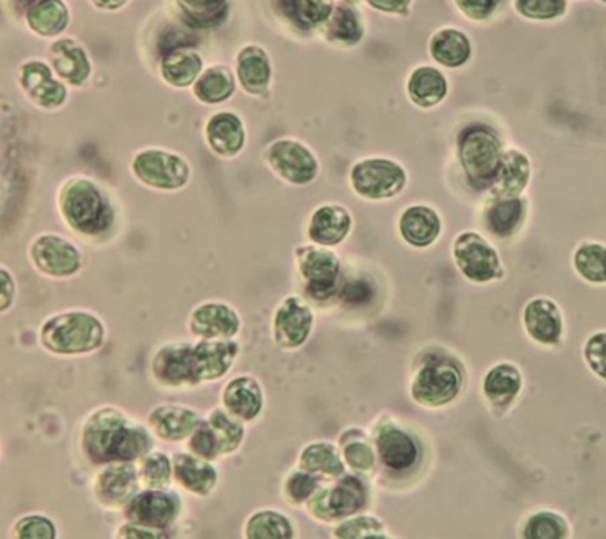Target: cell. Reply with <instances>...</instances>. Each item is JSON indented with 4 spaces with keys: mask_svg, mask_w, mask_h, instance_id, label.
<instances>
[{
    "mask_svg": "<svg viewBox=\"0 0 606 539\" xmlns=\"http://www.w3.org/2000/svg\"><path fill=\"white\" fill-rule=\"evenodd\" d=\"M221 408L245 424L254 423L264 415L267 405V391L264 383L254 374L234 375L222 385L219 393Z\"/></svg>",
    "mask_w": 606,
    "mask_h": 539,
    "instance_id": "e0dca14e",
    "label": "cell"
},
{
    "mask_svg": "<svg viewBox=\"0 0 606 539\" xmlns=\"http://www.w3.org/2000/svg\"><path fill=\"white\" fill-rule=\"evenodd\" d=\"M127 0H93L95 6L105 10L119 9Z\"/></svg>",
    "mask_w": 606,
    "mask_h": 539,
    "instance_id": "91938a15",
    "label": "cell"
},
{
    "mask_svg": "<svg viewBox=\"0 0 606 539\" xmlns=\"http://www.w3.org/2000/svg\"><path fill=\"white\" fill-rule=\"evenodd\" d=\"M79 440L82 453L98 465L140 461L155 447L149 424H140L116 405L93 409L82 421Z\"/></svg>",
    "mask_w": 606,
    "mask_h": 539,
    "instance_id": "7a4b0ae2",
    "label": "cell"
},
{
    "mask_svg": "<svg viewBox=\"0 0 606 539\" xmlns=\"http://www.w3.org/2000/svg\"><path fill=\"white\" fill-rule=\"evenodd\" d=\"M583 360L597 379L606 382V330L588 336L583 344Z\"/></svg>",
    "mask_w": 606,
    "mask_h": 539,
    "instance_id": "db71d44e",
    "label": "cell"
},
{
    "mask_svg": "<svg viewBox=\"0 0 606 539\" xmlns=\"http://www.w3.org/2000/svg\"><path fill=\"white\" fill-rule=\"evenodd\" d=\"M13 539H57V527L47 516H24L14 523Z\"/></svg>",
    "mask_w": 606,
    "mask_h": 539,
    "instance_id": "f5cc1de1",
    "label": "cell"
},
{
    "mask_svg": "<svg viewBox=\"0 0 606 539\" xmlns=\"http://www.w3.org/2000/svg\"><path fill=\"white\" fill-rule=\"evenodd\" d=\"M325 37L336 47L351 48L361 43L366 33V22L361 11L351 2L336 3L324 24Z\"/></svg>",
    "mask_w": 606,
    "mask_h": 539,
    "instance_id": "836d02e7",
    "label": "cell"
},
{
    "mask_svg": "<svg viewBox=\"0 0 606 539\" xmlns=\"http://www.w3.org/2000/svg\"><path fill=\"white\" fill-rule=\"evenodd\" d=\"M521 324L533 343L555 347L566 332L564 313L555 300L534 297L523 307Z\"/></svg>",
    "mask_w": 606,
    "mask_h": 539,
    "instance_id": "d6986e66",
    "label": "cell"
},
{
    "mask_svg": "<svg viewBox=\"0 0 606 539\" xmlns=\"http://www.w3.org/2000/svg\"><path fill=\"white\" fill-rule=\"evenodd\" d=\"M515 13L532 22H552L569 10V0H513Z\"/></svg>",
    "mask_w": 606,
    "mask_h": 539,
    "instance_id": "7dc6e473",
    "label": "cell"
},
{
    "mask_svg": "<svg viewBox=\"0 0 606 539\" xmlns=\"http://www.w3.org/2000/svg\"><path fill=\"white\" fill-rule=\"evenodd\" d=\"M294 523L284 512L260 510L249 516L246 521V539H294Z\"/></svg>",
    "mask_w": 606,
    "mask_h": 539,
    "instance_id": "ab89813d",
    "label": "cell"
},
{
    "mask_svg": "<svg viewBox=\"0 0 606 539\" xmlns=\"http://www.w3.org/2000/svg\"><path fill=\"white\" fill-rule=\"evenodd\" d=\"M449 79L445 71L430 63L413 68L405 82L408 100L419 109H434L449 95Z\"/></svg>",
    "mask_w": 606,
    "mask_h": 539,
    "instance_id": "4316f807",
    "label": "cell"
},
{
    "mask_svg": "<svg viewBox=\"0 0 606 539\" xmlns=\"http://www.w3.org/2000/svg\"><path fill=\"white\" fill-rule=\"evenodd\" d=\"M320 489L321 480L298 469L297 472L287 477L286 483H284V496L290 503L302 504L308 503Z\"/></svg>",
    "mask_w": 606,
    "mask_h": 539,
    "instance_id": "681fc988",
    "label": "cell"
},
{
    "mask_svg": "<svg viewBox=\"0 0 606 539\" xmlns=\"http://www.w3.org/2000/svg\"><path fill=\"white\" fill-rule=\"evenodd\" d=\"M339 448L344 462L355 472L367 473L377 464L374 440L361 428H348L340 434Z\"/></svg>",
    "mask_w": 606,
    "mask_h": 539,
    "instance_id": "8d00e7d4",
    "label": "cell"
},
{
    "mask_svg": "<svg viewBox=\"0 0 606 539\" xmlns=\"http://www.w3.org/2000/svg\"><path fill=\"white\" fill-rule=\"evenodd\" d=\"M28 259L38 275L52 281L73 280L85 268L78 243L59 233H41L30 241Z\"/></svg>",
    "mask_w": 606,
    "mask_h": 539,
    "instance_id": "30bf717a",
    "label": "cell"
},
{
    "mask_svg": "<svg viewBox=\"0 0 606 539\" xmlns=\"http://www.w3.org/2000/svg\"><path fill=\"white\" fill-rule=\"evenodd\" d=\"M385 531V523L375 516L358 514L348 518L336 527L332 535L335 539H362L369 535L381 533Z\"/></svg>",
    "mask_w": 606,
    "mask_h": 539,
    "instance_id": "816d5d0a",
    "label": "cell"
},
{
    "mask_svg": "<svg viewBox=\"0 0 606 539\" xmlns=\"http://www.w3.org/2000/svg\"><path fill=\"white\" fill-rule=\"evenodd\" d=\"M528 200L525 197H494L484 208L483 223L488 234L496 238H510L520 233L528 218Z\"/></svg>",
    "mask_w": 606,
    "mask_h": 539,
    "instance_id": "4dcf8cb0",
    "label": "cell"
},
{
    "mask_svg": "<svg viewBox=\"0 0 606 539\" xmlns=\"http://www.w3.org/2000/svg\"><path fill=\"white\" fill-rule=\"evenodd\" d=\"M570 523L556 511H537L523 526V539H570Z\"/></svg>",
    "mask_w": 606,
    "mask_h": 539,
    "instance_id": "f6af8a7d",
    "label": "cell"
},
{
    "mask_svg": "<svg viewBox=\"0 0 606 539\" xmlns=\"http://www.w3.org/2000/svg\"><path fill=\"white\" fill-rule=\"evenodd\" d=\"M600 2H604V3H606V0H600Z\"/></svg>",
    "mask_w": 606,
    "mask_h": 539,
    "instance_id": "6125c7cd",
    "label": "cell"
},
{
    "mask_svg": "<svg viewBox=\"0 0 606 539\" xmlns=\"http://www.w3.org/2000/svg\"><path fill=\"white\" fill-rule=\"evenodd\" d=\"M294 265L308 302L325 305L339 297L340 287L346 278L342 261L335 249L314 243H302L295 246Z\"/></svg>",
    "mask_w": 606,
    "mask_h": 539,
    "instance_id": "277c9868",
    "label": "cell"
},
{
    "mask_svg": "<svg viewBox=\"0 0 606 539\" xmlns=\"http://www.w3.org/2000/svg\"><path fill=\"white\" fill-rule=\"evenodd\" d=\"M316 329V313L301 295L290 294L280 300L272 311L271 340L284 352L305 347Z\"/></svg>",
    "mask_w": 606,
    "mask_h": 539,
    "instance_id": "5bb4252c",
    "label": "cell"
},
{
    "mask_svg": "<svg viewBox=\"0 0 606 539\" xmlns=\"http://www.w3.org/2000/svg\"><path fill=\"white\" fill-rule=\"evenodd\" d=\"M178 7L189 21L211 26L225 17L227 0H177Z\"/></svg>",
    "mask_w": 606,
    "mask_h": 539,
    "instance_id": "c3c4849f",
    "label": "cell"
},
{
    "mask_svg": "<svg viewBox=\"0 0 606 539\" xmlns=\"http://www.w3.org/2000/svg\"><path fill=\"white\" fill-rule=\"evenodd\" d=\"M503 139L495 128L471 124L457 138V158L465 177L476 188L490 189L501 165Z\"/></svg>",
    "mask_w": 606,
    "mask_h": 539,
    "instance_id": "8992f818",
    "label": "cell"
},
{
    "mask_svg": "<svg viewBox=\"0 0 606 539\" xmlns=\"http://www.w3.org/2000/svg\"><path fill=\"white\" fill-rule=\"evenodd\" d=\"M56 210L68 233L86 245H111L123 227L119 197L105 182L74 174L59 185Z\"/></svg>",
    "mask_w": 606,
    "mask_h": 539,
    "instance_id": "6da1fadb",
    "label": "cell"
},
{
    "mask_svg": "<svg viewBox=\"0 0 606 539\" xmlns=\"http://www.w3.org/2000/svg\"><path fill=\"white\" fill-rule=\"evenodd\" d=\"M464 389V371L456 360L431 355L420 364L410 382L411 400L424 409H443L453 404Z\"/></svg>",
    "mask_w": 606,
    "mask_h": 539,
    "instance_id": "52a82bcc",
    "label": "cell"
},
{
    "mask_svg": "<svg viewBox=\"0 0 606 539\" xmlns=\"http://www.w3.org/2000/svg\"><path fill=\"white\" fill-rule=\"evenodd\" d=\"M18 283L7 265L0 267V313L9 314L17 305Z\"/></svg>",
    "mask_w": 606,
    "mask_h": 539,
    "instance_id": "9f6ffc18",
    "label": "cell"
},
{
    "mask_svg": "<svg viewBox=\"0 0 606 539\" xmlns=\"http://www.w3.org/2000/svg\"><path fill=\"white\" fill-rule=\"evenodd\" d=\"M400 238L415 249H427L443 234L441 215L426 204H413L404 208L397 222Z\"/></svg>",
    "mask_w": 606,
    "mask_h": 539,
    "instance_id": "cb8c5ba5",
    "label": "cell"
},
{
    "mask_svg": "<svg viewBox=\"0 0 606 539\" xmlns=\"http://www.w3.org/2000/svg\"><path fill=\"white\" fill-rule=\"evenodd\" d=\"M415 0H366L367 6L386 17L404 18L411 13Z\"/></svg>",
    "mask_w": 606,
    "mask_h": 539,
    "instance_id": "680465c9",
    "label": "cell"
},
{
    "mask_svg": "<svg viewBox=\"0 0 606 539\" xmlns=\"http://www.w3.org/2000/svg\"><path fill=\"white\" fill-rule=\"evenodd\" d=\"M335 6L332 0H280L284 14L301 29L324 26Z\"/></svg>",
    "mask_w": 606,
    "mask_h": 539,
    "instance_id": "60d3db41",
    "label": "cell"
},
{
    "mask_svg": "<svg viewBox=\"0 0 606 539\" xmlns=\"http://www.w3.org/2000/svg\"><path fill=\"white\" fill-rule=\"evenodd\" d=\"M525 385L523 372L513 362L494 364L483 379L484 400L491 409H509L518 400Z\"/></svg>",
    "mask_w": 606,
    "mask_h": 539,
    "instance_id": "83f0119b",
    "label": "cell"
},
{
    "mask_svg": "<svg viewBox=\"0 0 606 539\" xmlns=\"http://www.w3.org/2000/svg\"><path fill=\"white\" fill-rule=\"evenodd\" d=\"M52 68L60 79L71 86L85 85L90 68L85 49L73 40H59L51 48Z\"/></svg>",
    "mask_w": 606,
    "mask_h": 539,
    "instance_id": "e575fe53",
    "label": "cell"
},
{
    "mask_svg": "<svg viewBox=\"0 0 606 539\" xmlns=\"http://www.w3.org/2000/svg\"><path fill=\"white\" fill-rule=\"evenodd\" d=\"M265 166L280 182L295 188L312 185L320 176L321 165L316 151L297 138H279L265 147Z\"/></svg>",
    "mask_w": 606,
    "mask_h": 539,
    "instance_id": "9c48e42d",
    "label": "cell"
},
{
    "mask_svg": "<svg viewBox=\"0 0 606 539\" xmlns=\"http://www.w3.org/2000/svg\"><path fill=\"white\" fill-rule=\"evenodd\" d=\"M369 503V486L361 477L344 474L331 488L320 489L308 502L310 514L318 521H346L358 516Z\"/></svg>",
    "mask_w": 606,
    "mask_h": 539,
    "instance_id": "4fadbf2b",
    "label": "cell"
},
{
    "mask_svg": "<svg viewBox=\"0 0 606 539\" xmlns=\"http://www.w3.org/2000/svg\"><path fill=\"white\" fill-rule=\"evenodd\" d=\"M128 169L140 186L165 195L187 189L195 174L185 155L165 147H143L135 151Z\"/></svg>",
    "mask_w": 606,
    "mask_h": 539,
    "instance_id": "5b68a950",
    "label": "cell"
},
{
    "mask_svg": "<svg viewBox=\"0 0 606 539\" xmlns=\"http://www.w3.org/2000/svg\"><path fill=\"white\" fill-rule=\"evenodd\" d=\"M162 78L173 87H188L202 71V60L195 51L177 48L166 56L161 67Z\"/></svg>",
    "mask_w": 606,
    "mask_h": 539,
    "instance_id": "f35d334b",
    "label": "cell"
},
{
    "mask_svg": "<svg viewBox=\"0 0 606 539\" xmlns=\"http://www.w3.org/2000/svg\"><path fill=\"white\" fill-rule=\"evenodd\" d=\"M241 355L238 340H196L195 359L197 375L202 385L225 381Z\"/></svg>",
    "mask_w": 606,
    "mask_h": 539,
    "instance_id": "603a6c76",
    "label": "cell"
},
{
    "mask_svg": "<svg viewBox=\"0 0 606 539\" xmlns=\"http://www.w3.org/2000/svg\"><path fill=\"white\" fill-rule=\"evenodd\" d=\"M138 469L140 484L146 486L147 489L165 491L169 488L173 477V462L168 454L162 451H151L140 459Z\"/></svg>",
    "mask_w": 606,
    "mask_h": 539,
    "instance_id": "bcb514c9",
    "label": "cell"
},
{
    "mask_svg": "<svg viewBox=\"0 0 606 539\" xmlns=\"http://www.w3.org/2000/svg\"><path fill=\"white\" fill-rule=\"evenodd\" d=\"M461 17L471 22H487L501 9L504 0H453Z\"/></svg>",
    "mask_w": 606,
    "mask_h": 539,
    "instance_id": "11a10c76",
    "label": "cell"
},
{
    "mask_svg": "<svg viewBox=\"0 0 606 539\" xmlns=\"http://www.w3.org/2000/svg\"><path fill=\"white\" fill-rule=\"evenodd\" d=\"M299 470H305L318 480L336 481L346 473L342 451L331 442L318 440L302 448L298 458Z\"/></svg>",
    "mask_w": 606,
    "mask_h": 539,
    "instance_id": "1f68e13d",
    "label": "cell"
},
{
    "mask_svg": "<svg viewBox=\"0 0 606 539\" xmlns=\"http://www.w3.org/2000/svg\"><path fill=\"white\" fill-rule=\"evenodd\" d=\"M22 90L37 108L56 111L66 105L67 87L52 78L51 70L44 63L29 62L19 71Z\"/></svg>",
    "mask_w": 606,
    "mask_h": 539,
    "instance_id": "484cf974",
    "label": "cell"
},
{
    "mask_svg": "<svg viewBox=\"0 0 606 539\" xmlns=\"http://www.w3.org/2000/svg\"><path fill=\"white\" fill-rule=\"evenodd\" d=\"M192 92L203 105L225 102L235 92L234 76L226 68H210L197 79Z\"/></svg>",
    "mask_w": 606,
    "mask_h": 539,
    "instance_id": "b9f144b4",
    "label": "cell"
},
{
    "mask_svg": "<svg viewBox=\"0 0 606 539\" xmlns=\"http://www.w3.org/2000/svg\"><path fill=\"white\" fill-rule=\"evenodd\" d=\"M29 26L40 36L51 37L67 28L68 11L62 0H38L29 9Z\"/></svg>",
    "mask_w": 606,
    "mask_h": 539,
    "instance_id": "ee69618b",
    "label": "cell"
},
{
    "mask_svg": "<svg viewBox=\"0 0 606 539\" xmlns=\"http://www.w3.org/2000/svg\"><path fill=\"white\" fill-rule=\"evenodd\" d=\"M221 443L222 455L237 453L246 439V424L235 419L226 409L215 408L206 416Z\"/></svg>",
    "mask_w": 606,
    "mask_h": 539,
    "instance_id": "7bdbcfd3",
    "label": "cell"
},
{
    "mask_svg": "<svg viewBox=\"0 0 606 539\" xmlns=\"http://www.w3.org/2000/svg\"><path fill=\"white\" fill-rule=\"evenodd\" d=\"M203 140L216 158L235 159L246 149L248 131L237 112L219 111L211 114L203 125Z\"/></svg>",
    "mask_w": 606,
    "mask_h": 539,
    "instance_id": "44dd1931",
    "label": "cell"
},
{
    "mask_svg": "<svg viewBox=\"0 0 606 539\" xmlns=\"http://www.w3.org/2000/svg\"><path fill=\"white\" fill-rule=\"evenodd\" d=\"M348 184L359 199L383 203L396 199L404 193L408 185V173L397 159L367 157L351 166Z\"/></svg>",
    "mask_w": 606,
    "mask_h": 539,
    "instance_id": "ba28073f",
    "label": "cell"
},
{
    "mask_svg": "<svg viewBox=\"0 0 606 539\" xmlns=\"http://www.w3.org/2000/svg\"><path fill=\"white\" fill-rule=\"evenodd\" d=\"M355 219L346 205L325 203L310 212L306 223V237L314 245L337 248L350 237Z\"/></svg>",
    "mask_w": 606,
    "mask_h": 539,
    "instance_id": "ac0fdd59",
    "label": "cell"
},
{
    "mask_svg": "<svg viewBox=\"0 0 606 539\" xmlns=\"http://www.w3.org/2000/svg\"><path fill=\"white\" fill-rule=\"evenodd\" d=\"M362 539H393V538L388 537V535H383V531H381V533L369 535V537H366Z\"/></svg>",
    "mask_w": 606,
    "mask_h": 539,
    "instance_id": "94428289",
    "label": "cell"
},
{
    "mask_svg": "<svg viewBox=\"0 0 606 539\" xmlns=\"http://www.w3.org/2000/svg\"><path fill=\"white\" fill-rule=\"evenodd\" d=\"M429 56L437 66L458 70L468 66L473 57V41L465 30L454 28V26H443L431 33L429 45Z\"/></svg>",
    "mask_w": 606,
    "mask_h": 539,
    "instance_id": "f1b7e54d",
    "label": "cell"
},
{
    "mask_svg": "<svg viewBox=\"0 0 606 539\" xmlns=\"http://www.w3.org/2000/svg\"><path fill=\"white\" fill-rule=\"evenodd\" d=\"M202 416L196 409L183 404H159L150 410L147 415V424L155 438L165 442L178 443L191 438L192 432L199 427Z\"/></svg>",
    "mask_w": 606,
    "mask_h": 539,
    "instance_id": "d4e9b609",
    "label": "cell"
},
{
    "mask_svg": "<svg viewBox=\"0 0 606 539\" xmlns=\"http://www.w3.org/2000/svg\"><path fill=\"white\" fill-rule=\"evenodd\" d=\"M374 445L378 461L393 473L410 472L419 464L420 445L410 431L396 421H381L374 431Z\"/></svg>",
    "mask_w": 606,
    "mask_h": 539,
    "instance_id": "2e32d148",
    "label": "cell"
},
{
    "mask_svg": "<svg viewBox=\"0 0 606 539\" xmlns=\"http://www.w3.org/2000/svg\"><path fill=\"white\" fill-rule=\"evenodd\" d=\"M140 478L138 465L132 462H116L103 467L93 483L98 502L111 510L127 507L139 493Z\"/></svg>",
    "mask_w": 606,
    "mask_h": 539,
    "instance_id": "ffe728a7",
    "label": "cell"
},
{
    "mask_svg": "<svg viewBox=\"0 0 606 539\" xmlns=\"http://www.w3.org/2000/svg\"><path fill=\"white\" fill-rule=\"evenodd\" d=\"M173 477L181 488L195 496L206 497L218 483V470L206 459L192 453H180L172 458Z\"/></svg>",
    "mask_w": 606,
    "mask_h": 539,
    "instance_id": "d6a6232c",
    "label": "cell"
},
{
    "mask_svg": "<svg viewBox=\"0 0 606 539\" xmlns=\"http://www.w3.org/2000/svg\"><path fill=\"white\" fill-rule=\"evenodd\" d=\"M108 325L86 307L57 311L38 326V343L56 359H82L97 354L108 343Z\"/></svg>",
    "mask_w": 606,
    "mask_h": 539,
    "instance_id": "3957f363",
    "label": "cell"
},
{
    "mask_svg": "<svg viewBox=\"0 0 606 539\" xmlns=\"http://www.w3.org/2000/svg\"><path fill=\"white\" fill-rule=\"evenodd\" d=\"M240 311L226 300H203L188 314L187 329L195 340H237L242 330Z\"/></svg>",
    "mask_w": 606,
    "mask_h": 539,
    "instance_id": "9a60e30c",
    "label": "cell"
},
{
    "mask_svg": "<svg viewBox=\"0 0 606 539\" xmlns=\"http://www.w3.org/2000/svg\"><path fill=\"white\" fill-rule=\"evenodd\" d=\"M150 375L161 390L200 389L202 383L197 375L195 341L169 340L157 345L150 359Z\"/></svg>",
    "mask_w": 606,
    "mask_h": 539,
    "instance_id": "8fae6325",
    "label": "cell"
},
{
    "mask_svg": "<svg viewBox=\"0 0 606 539\" xmlns=\"http://www.w3.org/2000/svg\"><path fill=\"white\" fill-rule=\"evenodd\" d=\"M575 273L593 286L606 284V243L586 241L572 254Z\"/></svg>",
    "mask_w": 606,
    "mask_h": 539,
    "instance_id": "74e56055",
    "label": "cell"
},
{
    "mask_svg": "<svg viewBox=\"0 0 606 539\" xmlns=\"http://www.w3.org/2000/svg\"><path fill=\"white\" fill-rule=\"evenodd\" d=\"M116 539H169L166 530L151 529L135 522H125L117 530Z\"/></svg>",
    "mask_w": 606,
    "mask_h": 539,
    "instance_id": "6f0895ef",
    "label": "cell"
},
{
    "mask_svg": "<svg viewBox=\"0 0 606 539\" xmlns=\"http://www.w3.org/2000/svg\"><path fill=\"white\" fill-rule=\"evenodd\" d=\"M453 259L460 275L473 284L495 283L504 276L498 249L476 231L457 234L453 243Z\"/></svg>",
    "mask_w": 606,
    "mask_h": 539,
    "instance_id": "7c38bea8",
    "label": "cell"
},
{
    "mask_svg": "<svg viewBox=\"0 0 606 539\" xmlns=\"http://www.w3.org/2000/svg\"><path fill=\"white\" fill-rule=\"evenodd\" d=\"M533 178V165L528 154L517 147L504 150L501 165L490 192L494 197H521Z\"/></svg>",
    "mask_w": 606,
    "mask_h": 539,
    "instance_id": "f546056e",
    "label": "cell"
},
{
    "mask_svg": "<svg viewBox=\"0 0 606 539\" xmlns=\"http://www.w3.org/2000/svg\"><path fill=\"white\" fill-rule=\"evenodd\" d=\"M238 79L249 95L267 92L271 81V67L264 49L249 47L238 56Z\"/></svg>",
    "mask_w": 606,
    "mask_h": 539,
    "instance_id": "d590c367",
    "label": "cell"
},
{
    "mask_svg": "<svg viewBox=\"0 0 606 539\" xmlns=\"http://www.w3.org/2000/svg\"><path fill=\"white\" fill-rule=\"evenodd\" d=\"M189 453L199 455V458L206 459V461H215V459L221 458V443L216 438L213 428L206 419L200 421L199 427L192 432L191 438L188 439Z\"/></svg>",
    "mask_w": 606,
    "mask_h": 539,
    "instance_id": "f907efd6",
    "label": "cell"
},
{
    "mask_svg": "<svg viewBox=\"0 0 606 539\" xmlns=\"http://www.w3.org/2000/svg\"><path fill=\"white\" fill-rule=\"evenodd\" d=\"M180 510V499L173 493L166 491V489L165 491L146 489L125 507V516H127L128 522L166 530L177 521Z\"/></svg>",
    "mask_w": 606,
    "mask_h": 539,
    "instance_id": "7402d4cb",
    "label": "cell"
}]
</instances>
